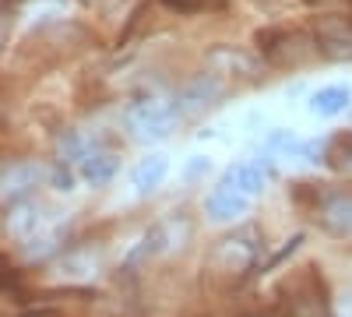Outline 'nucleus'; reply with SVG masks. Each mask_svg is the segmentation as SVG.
<instances>
[{
	"mask_svg": "<svg viewBox=\"0 0 352 317\" xmlns=\"http://www.w3.org/2000/svg\"><path fill=\"white\" fill-rule=\"evenodd\" d=\"M180 117V102H173L166 96H141L127 109V127L138 141H155L166 138Z\"/></svg>",
	"mask_w": 352,
	"mask_h": 317,
	"instance_id": "obj_1",
	"label": "nucleus"
},
{
	"mask_svg": "<svg viewBox=\"0 0 352 317\" xmlns=\"http://www.w3.org/2000/svg\"><path fill=\"white\" fill-rule=\"evenodd\" d=\"M261 254V233L254 226L240 229V233H229L222 237L212 254H208V272H219V275H243L254 268Z\"/></svg>",
	"mask_w": 352,
	"mask_h": 317,
	"instance_id": "obj_2",
	"label": "nucleus"
},
{
	"mask_svg": "<svg viewBox=\"0 0 352 317\" xmlns=\"http://www.w3.org/2000/svg\"><path fill=\"white\" fill-rule=\"evenodd\" d=\"M317 50L328 61H352V18L331 14L317 25Z\"/></svg>",
	"mask_w": 352,
	"mask_h": 317,
	"instance_id": "obj_3",
	"label": "nucleus"
},
{
	"mask_svg": "<svg viewBox=\"0 0 352 317\" xmlns=\"http://www.w3.org/2000/svg\"><path fill=\"white\" fill-rule=\"evenodd\" d=\"M317 222L324 233L352 240V194H324L317 205Z\"/></svg>",
	"mask_w": 352,
	"mask_h": 317,
	"instance_id": "obj_4",
	"label": "nucleus"
},
{
	"mask_svg": "<svg viewBox=\"0 0 352 317\" xmlns=\"http://www.w3.org/2000/svg\"><path fill=\"white\" fill-rule=\"evenodd\" d=\"M208 64H212V71L229 74V78H257L261 74V61L254 53L240 50V46H215V50H208Z\"/></svg>",
	"mask_w": 352,
	"mask_h": 317,
	"instance_id": "obj_5",
	"label": "nucleus"
},
{
	"mask_svg": "<svg viewBox=\"0 0 352 317\" xmlns=\"http://www.w3.org/2000/svg\"><path fill=\"white\" fill-rule=\"evenodd\" d=\"M39 222H43L39 201H32V197L8 201V208H4V233H8V237H14V240L32 237L36 229H39Z\"/></svg>",
	"mask_w": 352,
	"mask_h": 317,
	"instance_id": "obj_6",
	"label": "nucleus"
},
{
	"mask_svg": "<svg viewBox=\"0 0 352 317\" xmlns=\"http://www.w3.org/2000/svg\"><path fill=\"white\" fill-rule=\"evenodd\" d=\"M247 205H250V197L240 194L236 187H229V184H219V187L208 194V201H204V208H208V215H212L215 222L240 219V215L247 212Z\"/></svg>",
	"mask_w": 352,
	"mask_h": 317,
	"instance_id": "obj_7",
	"label": "nucleus"
},
{
	"mask_svg": "<svg viewBox=\"0 0 352 317\" xmlns=\"http://www.w3.org/2000/svg\"><path fill=\"white\" fill-rule=\"evenodd\" d=\"M46 177V169L39 162H14L4 166V201H18L32 187H39V180Z\"/></svg>",
	"mask_w": 352,
	"mask_h": 317,
	"instance_id": "obj_8",
	"label": "nucleus"
},
{
	"mask_svg": "<svg viewBox=\"0 0 352 317\" xmlns=\"http://www.w3.org/2000/svg\"><path fill=\"white\" fill-rule=\"evenodd\" d=\"M219 96H222V81L212 74H201L180 92V113H197L204 106H212V99H219Z\"/></svg>",
	"mask_w": 352,
	"mask_h": 317,
	"instance_id": "obj_9",
	"label": "nucleus"
},
{
	"mask_svg": "<svg viewBox=\"0 0 352 317\" xmlns=\"http://www.w3.org/2000/svg\"><path fill=\"white\" fill-rule=\"evenodd\" d=\"M78 169H81L85 184L106 187V184L116 177V169H120V159H116L113 152H88V155L78 162Z\"/></svg>",
	"mask_w": 352,
	"mask_h": 317,
	"instance_id": "obj_10",
	"label": "nucleus"
},
{
	"mask_svg": "<svg viewBox=\"0 0 352 317\" xmlns=\"http://www.w3.org/2000/svg\"><path fill=\"white\" fill-rule=\"evenodd\" d=\"M352 102V92L345 89V85H328V89L314 92L310 99V109L317 113V117H338V113H345Z\"/></svg>",
	"mask_w": 352,
	"mask_h": 317,
	"instance_id": "obj_11",
	"label": "nucleus"
},
{
	"mask_svg": "<svg viewBox=\"0 0 352 317\" xmlns=\"http://www.w3.org/2000/svg\"><path fill=\"white\" fill-rule=\"evenodd\" d=\"M166 173H169V159L166 155H144L138 166H134V187L141 194H148L155 190L162 180H166Z\"/></svg>",
	"mask_w": 352,
	"mask_h": 317,
	"instance_id": "obj_12",
	"label": "nucleus"
},
{
	"mask_svg": "<svg viewBox=\"0 0 352 317\" xmlns=\"http://www.w3.org/2000/svg\"><path fill=\"white\" fill-rule=\"evenodd\" d=\"M222 184L236 187V190L247 194V197H257L261 187H264V177H261V169H257V166L243 162V166H229V169H226V177H222Z\"/></svg>",
	"mask_w": 352,
	"mask_h": 317,
	"instance_id": "obj_13",
	"label": "nucleus"
},
{
	"mask_svg": "<svg viewBox=\"0 0 352 317\" xmlns=\"http://www.w3.org/2000/svg\"><path fill=\"white\" fill-rule=\"evenodd\" d=\"M99 265H102V257H96L92 250H71L60 261V268L67 275H92V272H99Z\"/></svg>",
	"mask_w": 352,
	"mask_h": 317,
	"instance_id": "obj_14",
	"label": "nucleus"
},
{
	"mask_svg": "<svg viewBox=\"0 0 352 317\" xmlns=\"http://www.w3.org/2000/svg\"><path fill=\"white\" fill-rule=\"evenodd\" d=\"M85 155H88L85 141H81L74 131H64V134H60V141H56V162L71 166V162H81Z\"/></svg>",
	"mask_w": 352,
	"mask_h": 317,
	"instance_id": "obj_15",
	"label": "nucleus"
},
{
	"mask_svg": "<svg viewBox=\"0 0 352 317\" xmlns=\"http://www.w3.org/2000/svg\"><path fill=\"white\" fill-rule=\"evenodd\" d=\"M60 240H64V229H53L50 237L36 240V247L25 243V257H28V261H43V257H53L56 250H60Z\"/></svg>",
	"mask_w": 352,
	"mask_h": 317,
	"instance_id": "obj_16",
	"label": "nucleus"
},
{
	"mask_svg": "<svg viewBox=\"0 0 352 317\" xmlns=\"http://www.w3.org/2000/svg\"><path fill=\"white\" fill-rule=\"evenodd\" d=\"M169 11H180V14H197V11H208V8H222L226 0H162Z\"/></svg>",
	"mask_w": 352,
	"mask_h": 317,
	"instance_id": "obj_17",
	"label": "nucleus"
},
{
	"mask_svg": "<svg viewBox=\"0 0 352 317\" xmlns=\"http://www.w3.org/2000/svg\"><path fill=\"white\" fill-rule=\"evenodd\" d=\"M53 177V187L56 190H71L74 187V173H71V166H64V162H56V169L50 173Z\"/></svg>",
	"mask_w": 352,
	"mask_h": 317,
	"instance_id": "obj_18",
	"label": "nucleus"
},
{
	"mask_svg": "<svg viewBox=\"0 0 352 317\" xmlns=\"http://www.w3.org/2000/svg\"><path fill=\"white\" fill-rule=\"evenodd\" d=\"M204 169H208V159H201V155H197V159L190 162V169H187V177H201Z\"/></svg>",
	"mask_w": 352,
	"mask_h": 317,
	"instance_id": "obj_19",
	"label": "nucleus"
},
{
	"mask_svg": "<svg viewBox=\"0 0 352 317\" xmlns=\"http://www.w3.org/2000/svg\"><path fill=\"white\" fill-rule=\"evenodd\" d=\"M338 317H352V293H345L338 300Z\"/></svg>",
	"mask_w": 352,
	"mask_h": 317,
	"instance_id": "obj_20",
	"label": "nucleus"
},
{
	"mask_svg": "<svg viewBox=\"0 0 352 317\" xmlns=\"http://www.w3.org/2000/svg\"><path fill=\"white\" fill-rule=\"evenodd\" d=\"M25 317H64V314H56V310H36V314H25Z\"/></svg>",
	"mask_w": 352,
	"mask_h": 317,
	"instance_id": "obj_21",
	"label": "nucleus"
}]
</instances>
